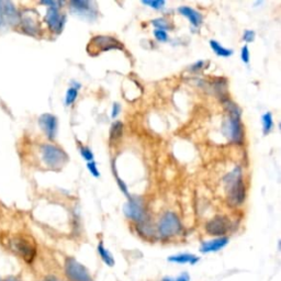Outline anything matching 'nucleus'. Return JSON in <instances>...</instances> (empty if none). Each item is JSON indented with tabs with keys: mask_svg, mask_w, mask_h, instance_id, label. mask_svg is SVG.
<instances>
[{
	"mask_svg": "<svg viewBox=\"0 0 281 281\" xmlns=\"http://www.w3.org/2000/svg\"><path fill=\"white\" fill-rule=\"evenodd\" d=\"M222 102L228 111V119L223 124V133L231 142L242 144L244 142V128L241 119V110L229 98Z\"/></svg>",
	"mask_w": 281,
	"mask_h": 281,
	"instance_id": "nucleus-1",
	"label": "nucleus"
},
{
	"mask_svg": "<svg viewBox=\"0 0 281 281\" xmlns=\"http://www.w3.org/2000/svg\"><path fill=\"white\" fill-rule=\"evenodd\" d=\"M228 203L232 207H238L246 199V187L243 179L241 167L237 166L224 177Z\"/></svg>",
	"mask_w": 281,
	"mask_h": 281,
	"instance_id": "nucleus-2",
	"label": "nucleus"
},
{
	"mask_svg": "<svg viewBox=\"0 0 281 281\" xmlns=\"http://www.w3.org/2000/svg\"><path fill=\"white\" fill-rule=\"evenodd\" d=\"M41 158H42L45 166L48 167L49 169L60 170L66 165L69 162V155L57 145L51 143L42 144L40 147Z\"/></svg>",
	"mask_w": 281,
	"mask_h": 281,
	"instance_id": "nucleus-3",
	"label": "nucleus"
},
{
	"mask_svg": "<svg viewBox=\"0 0 281 281\" xmlns=\"http://www.w3.org/2000/svg\"><path fill=\"white\" fill-rule=\"evenodd\" d=\"M9 246L11 251L20 256L26 262H32L36 256L35 243L28 236L24 235H16L10 241Z\"/></svg>",
	"mask_w": 281,
	"mask_h": 281,
	"instance_id": "nucleus-4",
	"label": "nucleus"
},
{
	"mask_svg": "<svg viewBox=\"0 0 281 281\" xmlns=\"http://www.w3.org/2000/svg\"><path fill=\"white\" fill-rule=\"evenodd\" d=\"M111 49H123V44L110 35L93 36L87 45V52L92 56L99 55V54L111 51Z\"/></svg>",
	"mask_w": 281,
	"mask_h": 281,
	"instance_id": "nucleus-5",
	"label": "nucleus"
},
{
	"mask_svg": "<svg viewBox=\"0 0 281 281\" xmlns=\"http://www.w3.org/2000/svg\"><path fill=\"white\" fill-rule=\"evenodd\" d=\"M183 230V224L176 213L167 211L158 221L157 231L163 238H170L178 235Z\"/></svg>",
	"mask_w": 281,
	"mask_h": 281,
	"instance_id": "nucleus-6",
	"label": "nucleus"
},
{
	"mask_svg": "<svg viewBox=\"0 0 281 281\" xmlns=\"http://www.w3.org/2000/svg\"><path fill=\"white\" fill-rule=\"evenodd\" d=\"M123 212L128 219L137 222L139 224L145 223L147 221L146 208L140 197L131 196L128 202H125L123 206Z\"/></svg>",
	"mask_w": 281,
	"mask_h": 281,
	"instance_id": "nucleus-7",
	"label": "nucleus"
},
{
	"mask_svg": "<svg viewBox=\"0 0 281 281\" xmlns=\"http://www.w3.org/2000/svg\"><path fill=\"white\" fill-rule=\"evenodd\" d=\"M65 275L70 281H93L86 267L75 258H67L65 261Z\"/></svg>",
	"mask_w": 281,
	"mask_h": 281,
	"instance_id": "nucleus-8",
	"label": "nucleus"
},
{
	"mask_svg": "<svg viewBox=\"0 0 281 281\" xmlns=\"http://www.w3.org/2000/svg\"><path fill=\"white\" fill-rule=\"evenodd\" d=\"M60 9L61 8L57 7H48L44 18L48 29L55 34H60L66 23V17L63 15Z\"/></svg>",
	"mask_w": 281,
	"mask_h": 281,
	"instance_id": "nucleus-9",
	"label": "nucleus"
},
{
	"mask_svg": "<svg viewBox=\"0 0 281 281\" xmlns=\"http://www.w3.org/2000/svg\"><path fill=\"white\" fill-rule=\"evenodd\" d=\"M70 11L75 15L83 17L87 20H96L98 12L97 8L94 7L93 1H87V0H74L70 2Z\"/></svg>",
	"mask_w": 281,
	"mask_h": 281,
	"instance_id": "nucleus-10",
	"label": "nucleus"
},
{
	"mask_svg": "<svg viewBox=\"0 0 281 281\" xmlns=\"http://www.w3.org/2000/svg\"><path fill=\"white\" fill-rule=\"evenodd\" d=\"M22 31L31 36H38L41 34V25L35 17L33 10H24L20 12V23Z\"/></svg>",
	"mask_w": 281,
	"mask_h": 281,
	"instance_id": "nucleus-11",
	"label": "nucleus"
},
{
	"mask_svg": "<svg viewBox=\"0 0 281 281\" xmlns=\"http://www.w3.org/2000/svg\"><path fill=\"white\" fill-rule=\"evenodd\" d=\"M231 229V221L224 215H216L208 221L206 224V231L209 235L216 237H222L229 232Z\"/></svg>",
	"mask_w": 281,
	"mask_h": 281,
	"instance_id": "nucleus-12",
	"label": "nucleus"
},
{
	"mask_svg": "<svg viewBox=\"0 0 281 281\" xmlns=\"http://www.w3.org/2000/svg\"><path fill=\"white\" fill-rule=\"evenodd\" d=\"M39 125L48 140H54L56 138L58 121L57 117L53 116L52 113H43V115H41L39 117Z\"/></svg>",
	"mask_w": 281,
	"mask_h": 281,
	"instance_id": "nucleus-13",
	"label": "nucleus"
},
{
	"mask_svg": "<svg viewBox=\"0 0 281 281\" xmlns=\"http://www.w3.org/2000/svg\"><path fill=\"white\" fill-rule=\"evenodd\" d=\"M4 24L10 26H19L20 23V12L18 10L15 3L11 1H0Z\"/></svg>",
	"mask_w": 281,
	"mask_h": 281,
	"instance_id": "nucleus-14",
	"label": "nucleus"
},
{
	"mask_svg": "<svg viewBox=\"0 0 281 281\" xmlns=\"http://www.w3.org/2000/svg\"><path fill=\"white\" fill-rule=\"evenodd\" d=\"M229 242H230V239H229V237H226V236L210 239V241L203 242L201 244L200 252L203 254L219 252V251H221V249H223L226 245H228Z\"/></svg>",
	"mask_w": 281,
	"mask_h": 281,
	"instance_id": "nucleus-15",
	"label": "nucleus"
},
{
	"mask_svg": "<svg viewBox=\"0 0 281 281\" xmlns=\"http://www.w3.org/2000/svg\"><path fill=\"white\" fill-rule=\"evenodd\" d=\"M178 12L181 16L187 18L190 21V23H191L194 28H199L202 23L203 16L198 10H196V9H193L189 6H180L178 8Z\"/></svg>",
	"mask_w": 281,
	"mask_h": 281,
	"instance_id": "nucleus-16",
	"label": "nucleus"
},
{
	"mask_svg": "<svg viewBox=\"0 0 281 281\" xmlns=\"http://www.w3.org/2000/svg\"><path fill=\"white\" fill-rule=\"evenodd\" d=\"M200 260V257H198L193 254H178V255H173L168 257V261L176 262V264H190V265H196L197 262Z\"/></svg>",
	"mask_w": 281,
	"mask_h": 281,
	"instance_id": "nucleus-17",
	"label": "nucleus"
},
{
	"mask_svg": "<svg viewBox=\"0 0 281 281\" xmlns=\"http://www.w3.org/2000/svg\"><path fill=\"white\" fill-rule=\"evenodd\" d=\"M210 47L213 49V52H214L217 56H221V57H230V56H232L234 53L233 49L224 47L223 45L217 42V41L215 40L210 41Z\"/></svg>",
	"mask_w": 281,
	"mask_h": 281,
	"instance_id": "nucleus-18",
	"label": "nucleus"
},
{
	"mask_svg": "<svg viewBox=\"0 0 281 281\" xmlns=\"http://www.w3.org/2000/svg\"><path fill=\"white\" fill-rule=\"evenodd\" d=\"M97 251L99 256L102 259V261L105 262V264L109 267H113L115 266V258H113L112 254L108 251V249L103 246V243L102 242H99L98 244V247H97Z\"/></svg>",
	"mask_w": 281,
	"mask_h": 281,
	"instance_id": "nucleus-19",
	"label": "nucleus"
},
{
	"mask_svg": "<svg viewBox=\"0 0 281 281\" xmlns=\"http://www.w3.org/2000/svg\"><path fill=\"white\" fill-rule=\"evenodd\" d=\"M122 135H123V123L121 121L113 122L110 129V142H117L122 138Z\"/></svg>",
	"mask_w": 281,
	"mask_h": 281,
	"instance_id": "nucleus-20",
	"label": "nucleus"
},
{
	"mask_svg": "<svg viewBox=\"0 0 281 281\" xmlns=\"http://www.w3.org/2000/svg\"><path fill=\"white\" fill-rule=\"evenodd\" d=\"M261 125L264 135H268L274 130V117L271 112H266L261 116Z\"/></svg>",
	"mask_w": 281,
	"mask_h": 281,
	"instance_id": "nucleus-21",
	"label": "nucleus"
},
{
	"mask_svg": "<svg viewBox=\"0 0 281 281\" xmlns=\"http://www.w3.org/2000/svg\"><path fill=\"white\" fill-rule=\"evenodd\" d=\"M152 24L155 26V30H170L173 29V24L170 22L165 19V18H157V19L152 20Z\"/></svg>",
	"mask_w": 281,
	"mask_h": 281,
	"instance_id": "nucleus-22",
	"label": "nucleus"
},
{
	"mask_svg": "<svg viewBox=\"0 0 281 281\" xmlns=\"http://www.w3.org/2000/svg\"><path fill=\"white\" fill-rule=\"evenodd\" d=\"M77 97H78V89H76L75 87H70L67 89L66 94H65V105L67 107L72 106L77 100Z\"/></svg>",
	"mask_w": 281,
	"mask_h": 281,
	"instance_id": "nucleus-23",
	"label": "nucleus"
},
{
	"mask_svg": "<svg viewBox=\"0 0 281 281\" xmlns=\"http://www.w3.org/2000/svg\"><path fill=\"white\" fill-rule=\"evenodd\" d=\"M79 152H80L81 157H83L87 163L94 161V153L92 152V149H90L88 146H84L83 144H79Z\"/></svg>",
	"mask_w": 281,
	"mask_h": 281,
	"instance_id": "nucleus-24",
	"label": "nucleus"
},
{
	"mask_svg": "<svg viewBox=\"0 0 281 281\" xmlns=\"http://www.w3.org/2000/svg\"><path fill=\"white\" fill-rule=\"evenodd\" d=\"M142 3L145 4V6L153 8L154 10H161L165 6L166 2L164 0H143Z\"/></svg>",
	"mask_w": 281,
	"mask_h": 281,
	"instance_id": "nucleus-25",
	"label": "nucleus"
},
{
	"mask_svg": "<svg viewBox=\"0 0 281 281\" xmlns=\"http://www.w3.org/2000/svg\"><path fill=\"white\" fill-rule=\"evenodd\" d=\"M87 169L90 171V174H92L94 178H99V177H100V171H99L96 162L94 161L87 163Z\"/></svg>",
	"mask_w": 281,
	"mask_h": 281,
	"instance_id": "nucleus-26",
	"label": "nucleus"
},
{
	"mask_svg": "<svg viewBox=\"0 0 281 281\" xmlns=\"http://www.w3.org/2000/svg\"><path fill=\"white\" fill-rule=\"evenodd\" d=\"M115 176H116V178H117V186H119V188H120V190L122 191V193H124V196L129 199V198L131 197V194H130V192H129L128 186L125 185V183H124L123 180L120 179L119 177H117V174H116Z\"/></svg>",
	"mask_w": 281,
	"mask_h": 281,
	"instance_id": "nucleus-27",
	"label": "nucleus"
},
{
	"mask_svg": "<svg viewBox=\"0 0 281 281\" xmlns=\"http://www.w3.org/2000/svg\"><path fill=\"white\" fill-rule=\"evenodd\" d=\"M206 66H207V63L205 61H198L190 66V71H192V72L201 71L206 69Z\"/></svg>",
	"mask_w": 281,
	"mask_h": 281,
	"instance_id": "nucleus-28",
	"label": "nucleus"
},
{
	"mask_svg": "<svg viewBox=\"0 0 281 281\" xmlns=\"http://www.w3.org/2000/svg\"><path fill=\"white\" fill-rule=\"evenodd\" d=\"M241 58L244 64H248L249 60H251V54H249V48H248V45L245 44L244 47H242V51H241Z\"/></svg>",
	"mask_w": 281,
	"mask_h": 281,
	"instance_id": "nucleus-29",
	"label": "nucleus"
},
{
	"mask_svg": "<svg viewBox=\"0 0 281 281\" xmlns=\"http://www.w3.org/2000/svg\"><path fill=\"white\" fill-rule=\"evenodd\" d=\"M154 36L155 39L160 41V42H166L168 40V34H167L166 31L163 30H154Z\"/></svg>",
	"mask_w": 281,
	"mask_h": 281,
	"instance_id": "nucleus-30",
	"label": "nucleus"
},
{
	"mask_svg": "<svg viewBox=\"0 0 281 281\" xmlns=\"http://www.w3.org/2000/svg\"><path fill=\"white\" fill-rule=\"evenodd\" d=\"M162 281H190V276L188 273H183L179 277L171 278V277H164Z\"/></svg>",
	"mask_w": 281,
	"mask_h": 281,
	"instance_id": "nucleus-31",
	"label": "nucleus"
},
{
	"mask_svg": "<svg viewBox=\"0 0 281 281\" xmlns=\"http://www.w3.org/2000/svg\"><path fill=\"white\" fill-rule=\"evenodd\" d=\"M243 40L245 41L246 43H252L254 40H255V32L253 30H245L243 34Z\"/></svg>",
	"mask_w": 281,
	"mask_h": 281,
	"instance_id": "nucleus-32",
	"label": "nucleus"
},
{
	"mask_svg": "<svg viewBox=\"0 0 281 281\" xmlns=\"http://www.w3.org/2000/svg\"><path fill=\"white\" fill-rule=\"evenodd\" d=\"M121 112V106L120 103L115 102L112 106V110H111V117L112 119H116V117L119 116V113Z\"/></svg>",
	"mask_w": 281,
	"mask_h": 281,
	"instance_id": "nucleus-33",
	"label": "nucleus"
},
{
	"mask_svg": "<svg viewBox=\"0 0 281 281\" xmlns=\"http://www.w3.org/2000/svg\"><path fill=\"white\" fill-rule=\"evenodd\" d=\"M41 4H44V6L48 7H57V8H61L63 6V2L62 1H42Z\"/></svg>",
	"mask_w": 281,
	"mask_h": 281,
	"instance_id": "nucleus-34",
	"label": "nucleus"
},
{
	"mask_svg": "<svg viewBox=\"0 0 281 281\" xmlns=\"http://www.w3.org/2000/svg\"><path fill=\"white\" fill-rule=\"evenodd\" d=\"M4 20H3V17H2V12H1V7H0V28H2L4 26Z\"/></svg>",
	"mask_w": 281,
	"mask_h": 281,
	"instance_id": "nucleus-35",
	"label": "nucleus"
},
{
	"mask_svg": "<svg viewBox=\"0 0 281 281\" xmlns=\"http://www.w3.org/2000/svg\"><path fill=\"white\" fill-rule=\"evenodd\" d=\"M44 281H62L60 279H57L56 277H53V276H51V277H47V279H45Z\"/></svg>",
	"mask_w": 281,
	"mask_h": 281,
	"instance_id": "nucleus-36",
	"label": "nucleus"
},
{
	"mask_svg": "<svg viewBox=\"0 0 281 281\" xmlns=\"http://www.w3.org/2000/svg\"><path fill=\"white\" fill-rule=\"evenodd\" d=\"M0 281H1V279H0Z\"/></svg>",
	"mask_w": 281,
	"mask_h": 281,
	"instance_id": "nucleus-37",
	"label": "nucleus"
}]
</instances>
